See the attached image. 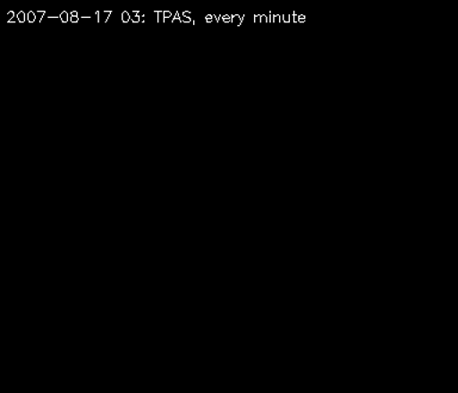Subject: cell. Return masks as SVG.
Instances as JSON below:
<instances>
[{
  "instance_id": "6da1fadb",
  "label": "cell",
  "mask_w": 458,
  "mask_h": 393,
  "mask_svg": "<svg viewBox=\"0 0 458 393\" xmlns=\"http://www.w3.org/2000/svg\"><path fill=\"white\" fill-rule=\"evenodd\" d=\"M60 20L63 23H67V21L71 20V14L67 13L66 11H63V13H60Z\"/></svg>"
},
{
  "instance_id": "7a4b0ae2",
  "label": "cell",
  "mask_w": 458,
  "mask_h": 393,
  "mask_svg": "<svg viewBox=\"0 0 458 393\" xmlns=\"http://www.w3.org/2000/svg\"><path fill=\"white\" fill-rule=\"evenodd\" d=\"M36 20H38V14L32 13V11H29V13H27V21L29 23H34Z\"/></svg>"
},
{
  "instance_id": "3957f363",
  "label": "cell",
  "mask_w": 458,
  "mask_h": 393,
  "mask_svg": "<svg viewBox=\"0 0 458 393\" xmlns=\"http://www.w3.org/2000/svg\"><path fill=\"white\" fill-rule=\"evenodd\" d=\"M17 20L20 23H24V21H27V13H23V11H20V13H17Z\"/></svg>"
},
{
  "instance_id": "277c9868",
  "label": "cell",
  "mask_w": 458,
  "mask_h": 393,
  "mask_svg": "<svg viewBox=\"0 0 458 393\" xmlns=\"http://www.w3.org/2000/svg\"><path fill=\"white\" fill-rule=\"evenodd\" d=\"M131 14H129V13H127V11H124L123 13H122V21H123V23H128V21H131Z\"/></svg>"
},
{
  "instance_id": "5b68a950",
  "label": "cell",
  "mask_w": 458,
  "mask_h": 393,
  "mask_svg": "<svg viewBox=\"0 0 458 393\" xmlns=\"http://www.w3.org/2000/svg\"><path fill=\"white\" fill-rule=\"evenodd\" d=\"M175 21H181V23H182L181 13H175L174 17L172 18V23H175Z\"/></svg>"
},
{
  "instance_id": "8992f818",
  "label": "cell",
  "mask_w": 458,
  "mask_h": 393,
  "mask_svg": "<svg viewBox=\"0 0 458 393\" xmlns=\"http://www.w3.org/2000/svg\"><path fill=\"white\" fill-rule=\"evenodd\" d=\"M282 16V23H290L289 14H281Z\"/></svg>"
},
{
  "instance_id": "52a82bcc",
  "label": "cell",
  "mask_w": 458,
  "mask_h": 393,
  "mask_svg": "<svg viewBox=\"0 0 458 393\" xmlns=\"http://www.w3.org/2000/svg\"><path fill=\"white\" fill-rule=\"evenodd\" d=\"M14 16H16V14H14L13 11H10V13H7V20H9V21H13ZM9 21H7V23H9Z\"/></svg>"
},
{
  "instance_id": "ba28073f",
  "label": "cell",
  "mask_w": 458,
  "mask_h": 393,
  "mask_svg": "<svg viewBox=\"0 0 458 393\" xmlns=\"http://www.w3.org/2000/svg\"><path fill=\"white\" fill-rule=\"evenodd\" d=\"M181 21L182 23H191V18H186L184 16H181Z\"/></svg>"
},
{
  "instance_id": "9c48e42d",
  "label": "cell",
  "mask_w": 458,
  "mask_h": 393,
  "mask_svg": "<svg viewBox=\"0 0 458 393\" xmlns=\"http://www.w3.org/2000/svg\"><path fill=\"white\" fill-rule=\"evenodd\" d=\"M214 20V14H208V16L206 17L207 23H211V21H213Z\"/></svg>"
},
{
  "instance_id": "30bf717a",
  "label": "cell",
  "mask_w": 458,
  "mask_h": 393,
  "mask_svg": "<svg viewBox=\"0 0 458 393\" xmlns=\"http://www.w3.org/2000/svg\"><path fill=\"white\" fill-rule=\"evenodd\" d=\"M274 23H282V16H276V14H274Z\"/></svg>"
},
{
  "instance_id": "8fae6325",
  "label": "cell",
  "mask_w": 458,
  "mask_h": 393,
  "mask_svg": "<svg viewBox=\"0 0 458 393\" xmlns=\"http://www.w3.org/2000/svg\"><path fill=\"white\" fill-rule=\"evenodd\" d=\"M167 18H172V13L170 11H164V21L167 20Z\"/></svg>"
},
{
  "instance_id": "7c38bea8",
  "label": "cell",
  "mask_w": 458,
  "mask_h": 393,
  "mask_svg": "<svg viewBox=\"0 0 458 393\" xmlns=\"http://www.w3.org/2000/svg\"><path fill=\"white\" fill-rule=\"evenodd\" d=\"M254 23H261V14H256V16H254Z\"/></svg>"
},
{
  "instance_id": "4fadbf2b",
  "label": "cell",
  "mask_w": 458,
  "mask_h": 393,
  "mask_svg": "<svg viewBox=\"0 0 458 393\" xmlns=\"http://www.w3.org/2000/svg\"><path fill=\"white\" fill-rule=\"evenodd\" d=\"M157 14V23H160L161 21V16L164 17V13H161V11H156Z\"/></svg>"
},
{
  "instance_id": "5bb4252c",
  "label": "cell",
  "mask_w": 458,
  "mask_h": 393,
  "mask_svg": "<svg viewBox=\"0 0 458 393\" xmlns=\"http://www.w3.org/2000/svg\"><path fill=\"white\" fill-rule=\"evenodd\" d=\"M45 14H46V11H39V17L38 18V23H39V21H42V18H43V16H45Z\"/></svg>"
},
{
  "instance_id": "9a60e30c",
  "label": "cell",
  "mask_w": 458,
  "mask_h": 393,
  "mask_svg": "<svg viewBox=\"0 0 458 393\" xmlns=\"http://www.w3.org/2000/svg\"><path fill=\"white\" fill-rule=\"evenodd\" d=\"M79 20H81V17H71V23H78Z\"/></svg>"
},
{
  "instance_id": "2e32d148",
  "label": "cell",
  "mask_w": 458,
  "mask_h": 393,
  "mask_svg": "<svg viewBox=\"0 0 458 393\" xmlns=\"http://www.w3.org/2000/svg\"><path fill=\"white\" fill-rule=\"evenodd\" d=\"M131 21H132V23H140V21H141V17H140V16L134 17V18H132Z\"/></svg>"
},
{
  "instance_id": "e0dca14e",
  "label": "cell",
  "mask_w": 458,
  "mask_h": 393,
  "mask_svg": "<svg viewBox=\"0 0 458 393\" xmlns=\"http://www.w3.org/2000/svg\"><path fill=\"white\" fill-rule=\"evenodd\" d=\"M267 14H261V23H267Z\"/></svg>"
},
{
  "instance_id": "ac0fdd59",
  "label": "cell",
  "mask_w": 458,
  "mask_h": 393,
  "mask_svg": "<svg viewBox=\"0 0 458 393\" xmlns=\"http://www.w3.org/2000/svg\"><path fill=\"white\" fill-rule=\"evenodd\" d=\"M182 16H184L186 18H191V13H190L189 11H185V13H182Z\"/></svg>"
},
{
  "instance_id": "d6986e66",
  "label": "cell",
  "mask_w": 458,
  "mask_h": 393,
  "mask_svg": "<svg viewBox=\"0 0 458 393\" xmlns=\"http://www.w3.org/2000/svg\"><path fill=\"white\" fill-rule=\"evenodd\" d=\"M111 13H113V11H106V23L107 21H109V17L111 16Z\"/></svg>"
},
{
  "instance_id": "ffe728a7",
  "label": "cell",
  "mask_w": 458,
  "mask_h": 393,
  "mask_svg": "<svg viewBox=\"0 0 458 393\" xmlns=\"http://www.w3.org/2000/svg\"><path fill=\"white\" fill-rule=\"evenodd\" d=\"M290 23H293V18H295V13H292L289 14Z\"/></svg>"
},
{
  "instance_id": "44dd1931",
  "label": "cell",
  "mask_w": 458,
  "mask_h": 393,
  "mask_svg": "<svg viewBox=\"0 0 458 393\" xmlns=\"http://www.w3.org/2000/svg\"><path fill=\"white\" fill-rule=\"evenodd\" d=\"M304 21H306V17H304L303 14H300L299 23H304Z\"/></svg>"
},
{
  "instance_id": "7402d4cb",
  "label": "cell",
  "mask_w": 458,
  "mask_h": 393,
  "mask_svg": "<svg viewBox=\"0 0 458 393\" xmlns=\"http://www.w3.org/2000/svg\"><path fill=\"white\" fill-rule=\"evenodd\" d=\"M97 21H100V13L99 11H96Z\"/></svg>"
},
{
  "instance_id": "603a6c76",
  "label": "cell",
  "mask_w": 458,
  "mask_h": 393,
  "mask_svg": "<svg viewBox=\"0 0 458 393\" xmlns=\"http://www.w3.org/2000/svg\"><path fill=\"white\" fill-rule=\"evenodd\" d=\"M71 17H79L77 11H73V13H71Z\"/></svg>"
}]
</instances>
